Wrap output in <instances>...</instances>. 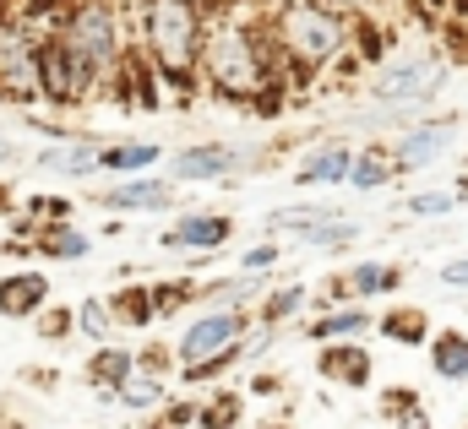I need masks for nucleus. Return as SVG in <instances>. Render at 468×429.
Masks as SVG:
<instances>
[{
  "mask_svg": "<svg viewBox=\"0 0 468 429\" xmlns=\"http://www.w3.org/2000/svg\"><path fill=\"white\" fill-rule=\"evenodd\" d=\"M27 213L49 217V223H66V213H71V202H60V196H33V202H27Z\"/></svg>",
  "mask_w": 468,
  "mask_h": 429,
  "instance_id": "35",
  "label": "nucleus"
},
{
  "mask_svg": "<svg viewBox=\"0 0 468 429\" xmlns=\"http://www.w3.org/2000/svg\"><path fill=\"white\" fill-rule=\"evenodd\" d=\"M365 331H370L365 310H333V316H322V321L311 326V342H354Z\"/></svg>",
  "mask_w": 468,
  "mask_h": 429,
  "instance_id": "19",
  "label": "nucleus"
},
{
  "mask_svg": "<svg viewBox=\"0 0 468 429\" xmlns=\"http://www.w3.org/2000/svg\"><path fill=\"white\" fill-rule=\"evenodd\" d=\"M316 364H322L327 381H338V386H349V392L370 386V353H365L359 342H327Z\"/></svg>",
  "mask_w": 468,
  "mask_h": 429,
  "instance_id": "9",
  "label": "nucleus"
},
{
  "mask_svg": "<svg viewBox=\"0 0 468 429\" xmlns=\"http://www.w3.org/2000/svg\"><path fill=\"white\" fill-rule=\"evenodd\" d=\"M110 321H115V316H110L104 305H93V299H88V305L77 310V326H82V331H88L93 342H104V337H110Z\"/></svg>",
  "mask_w": 468,
  "mask_h": 429,
  "instance_id": "31",
  "label": "nucleus"
},
{
  "mask_svg": "<svg viewBox=\"0 0 468 429\" xmlns=\"http://www.w3.org/2000/svg\"><path fill=\"white\" fill-rule=\"evenodd\" d=\"M239 331H245V316H239V310H207L202 321L186 326V337H180V364H186V370H202V364L234 353V348H239Z\"/></svg>",
  "mask_w": 468,
  "mask_h": 429,
  "instance_id": "7",
  "label": "nucleus"
},
{
  "mask_svg": "<svg viewBox=\"0 0 468 429\" xmlns=\"http://www.w3.org/2000/svg\"><path fill=\"white\" fill-rule=\"evenodd\" d=\"M104 163V152L93 141H77V147H60V152H44L38 169H55V174H93Z\"/></svg>",
  "mask_w": 468,
  "mask_h": 429,
  "instance_id": "20",
  "label": "nucleus"
},
{
  "mask_svg": "<svg viewBox=\"0 0 468 429\" xmlns=\"http://www.w3.org/2000/svg\"><path fill=\"white\" fill-rule=\"evenodd\" d=\"M147 163H158V147L153 141H131V147H110L104 152V169H115V174H136Z\"/></svg>",
  "mask_w": 468,
  "mask_h": 429,
  "instance_id": "25",
  "label": "nucleus"
},
{
  "mask_svg": "<svg viewBox=\"0 0 468 429\" xmlns=\"http://www.w3.org/2000/svg\"><path fill=\"white\" fill-rule=\"evenodd\" d=\"M403 213L409 217H447V213H458V191H414L403 202Z\"/></svg>",
  "mask_w": 468,
  "mask_h": 429,
  "instance_id": "27",
  "label": "nucleus"
},
{
  "mask_svg": "<svg viewBox=\"0 0 468 429\" xmlns=\"http://www.w3.org/2000/svg\"><path fill=\"white\" fill-rule=\"evenodd\" d=\"M234 163H239L234 147H186V152L169 163V174H175V180H224Z\"/></svg>",
  "mask_w": 468,
  "mask_h": 429,
  "instance_id": "11",
  "label": "nucleus"
},
{
  "mask_svg": "<svg viewBox=\"0 0 468 429\" xmlns=\"http://www.w3.org/2000/svg\"><path fill=\"white\" fill-rule=\"evenodd\" d=\"M354 38H359V55H365V60H381V49H387V44H381V27H359Z\"/></svg>",
  "mask_w": 468,
  "mask_h": 429,
  "instance_id": "37",
  "label": "nucleus"
},
{
  "mask_svg": "<svg viewBox=\"0 0 468 429\" xmlns=\"http://www.w3.org/2000/svg\"><path fill=\"white\" fill-rule=\"evenodd\" d=\"M278 256H283L278 245H250V250L239 256V272H250V277H261V272H272V267H278Z\"/></svg>",
  "mask_w": 468,
  "mask_h": 429,
  "instance_id": "30",
  "label": "nucleus"
},
{
  "mask_svg": "<svg viewBox=\"0 0 468 429\" xmlns=\"http://www.w3.org/2000/svg\"><path fill=\"white\" fill-rule=\"evenodd\" d=\"M452 141H458V120H425V125H409V136L398 141V169H425V163H436L441 152H452Z\"/></svg>",
  "mask_w": 468,
  "mask_h": 429,
  "instance_id": "8",
  "label": "nucleus"
},
{
  "mask_svg": "<svg viewBox=\"0 0 468 429\" xmlns=\"http://www.w3.org/2000/svg\"><path fill=\"white\" fill-rule=\"evenodd\" d=\"M381 331H387L392 342H403V348H420V342H431V316H425V310L398 305V310H387V316H381Z\"/></svg>",
  "mask_w": 468,
  "mask_h": 429,
  "instance_id": "17",
  "label": "nucleus"
},
{
  "mask_svg": "<svg viewBox=\"0 0 468 429\" xmlns=\"http://www.w3.org/2000/svg\"><path fill=\"white\" fill-rule=\"evenodd\" d=\"M250 392H256V397H272V392H278V381H272V375H256V381H250Z\"/></svg>",
  "mask_w": 468,
  "mask_h": 429,
  "instance_id": "39",
  "label": "nucleus"
},
{
  "mask_svg": "<svg viewBox=\"0 0 468 429\" xmlns=\"http://www.w3.org/2000/svg\"><path fill=\"white\" fill-rule=\"evenodd\" d=\"M354 174V152L344 141H333V147H322V152H311L300 169H294V180L300 185H344Z\"/></svg>",
  "mask_w": 468,
  "mask_h": 429,
  "instance_id": "13",
  "label": "nucleus"
},
{
  "mask_svg": "<svg viewBox=\"0 0 468 429\" xmlns=\"http://www.w3.org/2000/svg\"><path fill=\"white\" fill-rule=\"evenodd\" d=\"M381 413L409 419V413H420V397H414V392H387V397H381Z\"/></svg>",
  "mask_w": 468,
  "mask_h": 429,
  "instance_id": "34",
  "label": "nucleus"
},
{
  "mask_svg": "<svg viewBox=\"0 0 468 429\" xmlns=\"http://www.w3.org/2000/svg\"><path fill=\"white\" fill-rule=\"evenodd\" d=\"M344 283H349L354 299H376V294H392V288L403 283V272H398V267H381V261H359Z\"/></svg>",
  "mask_w": 468,
  "mask_h": 429,
  "instance_id": "16",
  "label": "nucleus"
},
{
  "mask_svg": "<svg viewBox=\"0 0 468 429\" xmlns=\"http://www.w3.org/2000/svg\"><path fill=\"white\" fill-rule=\"evenodd\" d=\"M147 49L158 60V77L175 88H191L202 60V22L191 0H153L147 5Z\"/></svg>",
  "mask_w": 468,
  "mask_h": 429,
  "instance_id": "2",
  "label": "nucleus"
},
{
  "mask_svg": "<svg viewBox=\"0 0 468 429\" xmlns=\"http://www.w3.org/2000/svg\"><path fill=\"white\" fill-rule=\"evenodd\" d=\"M239 392H218L207 408H202V424H213V429H239Z\"/></svg>",
  "mask_w": 468,
  "mask_h": 429,
  "instance_id": "29",
  "label": "nucleus"
},
{
  "mask_svg": "<svg viewBox=\"0 0 468 429\" xmlns=\"http://www.w3.org/2000/svg\"><path fill=\"white\" fill-rule=\"evenodd\" d=\"M186 299H191V288H186V283H175V288H169V283H164V288H153V310H158V316H175Z\"/></svg>",
  "mask_w": 468,
  "mask_h": 429,
  "instance_id": "33",
  "label": "nucleus"
},
{
  "mask_svg": "<svg viewBox=\"0 0 468 429\" xmlns=\"http://www.w3.org/2000/svg\"><path fill=\"white\" fill-rule=\"evenodd\" d=\"M131 375H136V359H131L125 348H115V342H104V348L88 359V386H99L104 397H115Z\"/></svg>",
  "mask_w": 468,
  "mask_h": 429,
  "instance_id": "14",
  "label": "nucleus"
},
{
  "mask_svg": "<svg viewBox=\"0 0 468 429\" xmlns=\"http://www.w3.org/2000/svg\"><path fill=\"white\" fill-rule=\"evenodd\" d=\"M441 283H447V288H468V256H463V261H447V267H441Z\"/></svg>",
  "mask_w": 468,
  "mask_h": 429,
  "instance_id": "38",
  "label": "nucleus"
},
{
  "mask_svg": "<svg viewBox=\"0 0 468 429\" xmlns=\"http://www.w3.org/2000/svg\"><path fill=\"white\" fill-rule=\"evenodd\" d=\"M110 207H169V185L164 180H120L110 191Z\"/></svg>",
  "mask_w": 468,
  "mask_h": 429,
  "instance_id": "22",
  "label": "nucleus"
},
{
  "mask_svg": "<svg viewBox=\"0 0 468 429\" xmlns=\"http://www.w3.org/2000/svg\"><path fill=\"white\" fill-rule=\"evenodd\" d=\"M441 77H447V66L436 55H409V60H392V66L376 71L370 99L387 109H420L441 93Z\"/></svg>",
  "mask_w": 468,
  "mask_h": 429,
  "instance_id": "4",
  "label": "nucleus"
},
{
  "mask_svg": "<svg viewBox=\"0 0 468 429\" xmlns=\"http://www.w3.org/2000/svg\"><path fill=\"white\" fill-rule=\"evenodd\" d=\"M431 370L441 381H468V331H436L431 337Z\"/></svg>",
  "mask_w": 468,
  "mask_h": 429,
  "instance_id": "15",
  "label": "nucleus"
},
{
  "mask_svg": "<svg viewBox=\"0 0 468 429\" xmlns=\"http://www.w3.org/2000/svg\"><path fill=\"white\" fill-rule=\"evenodd\" d=\"M44 299H49V283H44L38 272H11V277H0V316H11V321L38 316Z\"/></svg>",
  "mask_w": 468,
  "mask_h": 429,
  "instance_id": "10",
  "label": "nucleus"
},
{
  "mask_svg": "<svg viewBox=\"0 0 468 429\" xmlns=\"http://www.w3.org/2000/svg\"><path fill=\"white\" fill-rule=\"evenodd\" d=\"M278 49L289 55V66L294 71H316V66H327V60H338L344 55V44H349V22L338 16V11H327V5H316V0H289L283 11H278Z\"/></svg>",
  "mask_w": 468,
  "mask_h": 429,
  "instance_id": "1",
  "label": "nucleus"
},
{
  "mask_svg": "<svg viewBox=\"0 0 468 429\" xmlns=\"http://www.w3.org/2000/svg\"><path fill=\"white\" fill-rule=\"evenodd\" d=\"M110 316H115L120 326H147V321H158V310H153V294H147V288H125V294H115Z\"/></svg>",
  "mask_w": 468,
  "mask_h": 429,
  "instance_id": "24",
  "label": "nucleus"
},
{
  "mask_svg": "<svg viewBox=\"0 0 468 429\" xmlns=\"http://www.w3.org/2000/svg\"><path fill=\"white\" fill-rule=\"evenodd\" d=\"M5 158H11V147H5V141H0V163H5Z\"/></svg>",
  "mask_w": 468,
  "mask_h": 429,
  "instance_id": "43",
  "label": "nucleus"
},
{
  "mask_svg": "<svg viewBox=\"0 0 468 429\" xmlns=\"http://www.w3.org/2000/svg\"><path fill=\"white\" fill-rule=\"evenodd\" d=\"M392 174H403V169H398V158H387V152H359V158H354L349 185H354V191H381Z\"/></svg>",
  "mask_w": 468,
  "mask_h": 429,
  "instance_id": "23",
  "label": "nucleus"
},
{
  "mask_svg": "<svg viewBox=\"0 0 468 429\" xmlns=\"http://www.w3.org/2000/svg\"><path fill=\"white\" fill-rule=\"evenodd\" d=\"M202 66H207V77L224 99H261L272 88L267 82V49L239 27H218L202 44Z\"/></svg>",
  "mask_w": 468,
  "mask_h": 429,
  "instance_id": "3",
  "label": "nucleus"
},
{
  "mask_svg": "<svg viewBox=\"0 0 468 429\" xmlns=\"http://www.w3.org/2000/svg\"><path fill=\"white\" fill-rule=\"evenodd\" d=\"M0 429H5V424H0Z\"/></svg>",
  "mask_w": 468,
  "mask_h": 429,
  "instance_id": "46",
  "label": "nucleus"
},
{
  "mask_svg": "<svg viewBox=\"0 0 468 429\" xmlns=\"http://www.w3.org/2000/svg\"><path fill=\"white\" fill-rule=\"evenodd\" d=\"M354 223H344V217H327V223H316V228H305L300 239L305 245H316V250H344V245H354Z\"/></svg>",
  "mask_w": 468,
  "mask_h": 429,
  "instance_id": "26",
  "label": "nucleus"
},
{
  "mask_svg": "<svg viewBox=\"0 0 468 429\" xmlns=\"http://www.w3.org/2000/svg\"><path fill=\"white\" fill-rule=\"evenodd\" d=\"M425 5H436V11H452V0H425Z\"/></svg>",
  "mask_w": 468,
  "mask_h": 429,
  "instance_id": "42",
  "label": "nucleus"
},
{
  "mask_svg": "<svg viewBox=\"0 0 468 429\" xmlns=\"http://www.w3.org/2000/svg\"><path fill=\"white\" fill-rule=\"evenodd\" d=\"M38 250H44V256H55V261H82V256L93 250V239H88V234H77V228H66V223H49V228L38 234Z\"/></svg>",
  "mask_w": 468,
  "mask_h": 429,
  "instance_id": "21",
  "label": "nucleus"
},
{
  "mask_svg": "<svg viewBox=\"0 0 468 429\" xmlns=\"http://www.w3.org/2000/svg\"><path fill=\"white\" fill-rule=\"evenodd\" d=\"M164 397H169V386L158 381V375H147V370H136L125 386L115 392V403H125L131 413H147V408H164Z\"/></svg>",
  "mask_w": 468,
  "mask_h": 429,
  "instance_id": "18",
  "label": "nucleus"
},
{
  "mask_svg": "<svg viewBox=\"0 0 468 429\" xmlns=\"http://www.w3.org/2000/svg\"><path fill=\"white\" fill-rule=\"evenodd\" d=\"M463 429H468V424H463Z\"/></svg>",
  "mask_w": 468,
  "mask_h": 429,
  "instance_id": "47",
  "label": "nucleus"
},
{
  "mask_svg": "<svg viewBox=\"0 0 468 429\" xmlns=\"http://www.w3.org/2000/svg\"><path fill=\"white\" fill-rule=\"evenodd\" d=\"M316 5H327V11H338V5H359V0H316Z\"/></svg>",
  "mask_w": 468,
  "mask_h": 429,
  "instance_id": "40",
  "label": "nucleus"
},
{
  "mask_svg": "<svg viewBox=\"0 0 468 429\" xmlns=\"http://www.w3.org/2000/svg\"><path fill=\"white\" fill-rule=\"evenodd\" d=\"M93 82H99V77L77 60V49L66 44V33H44V38H38V99H49V104H77V99H88Z\"/></svg>",
  "mask_w": 468,
  "mask_h": 429,
  "instance_id": "6",
  "label": "nucleus"
},
{
  "mask_svg": "<svg viewBox=\"0 0 468 429\" xmlns=\"http://www.w3.org/2000/svg\"><path fill=\"white\" fill-rule=\"evenodd\" d=\"M71 321H77V316H66V310H38V331H44V337H66Z\"/></svg>",
  "mask_w": 468,
  "mask_h": 429,
  "instance_id": "36",
  "label": "nucleus"
},
{
  "mask_svg": "<svg viewBox=\"0 0 468 429\" xmlns=\"http://www.w3.org/2000/svg\"><path fill=\"white\" fill-rule=\"evenodd\" d=\"M261 429H283V424H261Z\"/></svg>",
  "mask_w": 468,
  "mask_h": 429,
  "instance_id": "45",
  "label": "nucleus"
},
{
  "mask_svg": "<svg viewBox=\"0 0 468 429\" xmlns=\"http://www.w3.org/2000/svg\"><path fill=\"white\" fill-rule=\"evenodd\" d=\"M229 217H207V213H197V217H180V228H169L164 234V250H213V245H224L229 239Z\"/></svg>",
  "mask_w": 468,
  "mask_h": 429,
  "instance_id": "12",
  "label": "nucleus"
},
{
  "mask_svg": "<svg viewBox=\"0 0 468 429\" xmlns=\"http://www.w3.org/2000/svg\"><path fill=\"white\" fill-rule=\"evenodd\" d=\"M60 33H66V44L77 49V60H82L93 77L120 71V27H115V16H110L104 0H82Z\"/></svg>",
  "mask_w": 468,
  "mask_h": 429,
  "instance_id": "5",
  "label": "nucleus"
},
{
  "mask_svg": "<svg viewBox=\"0 0 468 429\" xmlns=\"http://www.w3.org/2000/svg\"><path fill=\"white\" fill-rule=\"evenodd\" d=\"M458 196H468V174H463V185H458Z\"/></svg>",
  "mask_w": 468,
  "mask_h": 429,
  "instance_id": "44",
  "label": "nucleus"
},
{
  "mask_svg": "<svg viewBox=\"0 0 468 429\" xmlns=\"http://www.w3.org/2000/svg\"><path fill=\"white\" fill-rule=\"evenodd\" d=\"M197 419H202V408H197V403H169V408L153 419V429H191Z\"/></svg>",
  "mask_w": 468,
  "mask_h": 429,
  "instance_id": "32",
  "label": "nucleus"
},
{
  "mask_svg": "<svg viewBox=\"0 0 468 429\" xmlns=\"http://www.w3.org/2000/svg\"><path fill=\"white\" fill-rule=\"evenodd\" d=\"M300 305H305V288H300V283H289V288H278V294H267V305H261V321H267V326L289 321V316H294Z\"/></svg>",
  "mask_w": 468,
  "mask_h": 429,
  "instance_id": "28",
  "label": "nucleus"
},
{
  "mask_svg": "<svg viewBox=\"0 0 468 429\" xmlns=\"http://www.w3.org/2000/svg\"><path fill=\"white\" fill-rule=\"evenodd\" d=\"M452 16H463L468 22V0H452Z\"/></svg>",
  "mask_w": 468,
  "mask_h": 429,
  "instance_id": "41",
  "label": "nucleus"
}]
</instances>
